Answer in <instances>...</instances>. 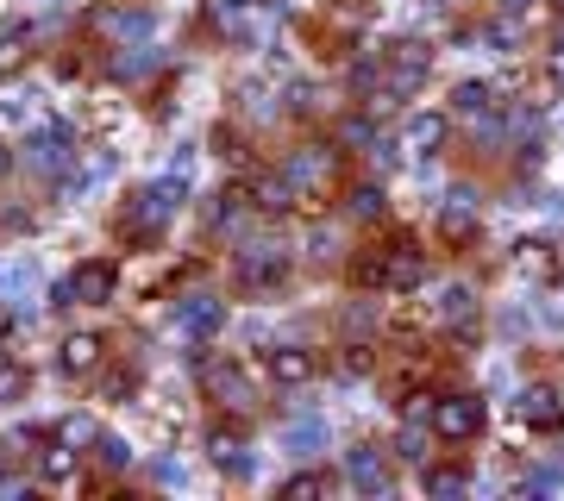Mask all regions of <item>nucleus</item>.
<instances>
[{
	"mask_svg": "<svg viewBox=\"0 0 564 501\" xmlns=\"http://www.w3.org/2000/svg\"><path fill=\"white\" fill-rule=\"evenodd\" d=\"M433 433L452 439V445L477 439V433H483V401H477V395H439V401H433Z\"/></svg>",
	"mask_w": 564,
	"mask_h": 501,
	"instance_id": "nucleus-2",
	"label": "nucleus"
},
{
	"mask_svg": "<svg viewBox=\"0 0 564 501\" xmlns=\"http://www.w3.org/2000/svg\"><path fill=\"white\" fill-rule=\"evenodd\" d=\"M282 176H289L295 188H308V195H320V188L339 176V157H333V151H320V145H308V151H289Z\"/></svg>",
	"mask_w": 564,
	"mask_h": 501,
	"instance_id": "nucleus-5",
	"label": "nucleus"
},
{
	"mask_svg": "<svg viewBox=\"0 0 564 501\" xmlns=\"http://www.w3.org/2000/svg\"><path fill=\"white\" fill-rule=\"evenodd\" d=\"M57 439H63V445H101L94 420H63V426H57Z\"/></svg>",
	"mask_w": 564,
	"mask_h": 501,
	"instance_id": "nucleus-28",
	"label": "nucleus"
},
{
	"mask_svg": "<svg viewBox=\"0 0 564 501\" xmlns=\"http://www.w3.org/2000/svg\"><path fill=\"white\" fill-rule=\"evenodd\" d=\"M176 326L188 332V339H214V332L226 326V301H214V295H188V301H176Z\"/></svg>",
	"mask_w": 564,
	"mask_h": 501,
	"instance_id": "nucleus-6",
	"label": "nucleus"
},
{
	"mask_svg": "<svg viewBox=\"0 0 564 501\" xmlns=\"http://www.w3.org/2000/svg\"><path fill=\"white\" fill-rule=\"evenodd\" d=\"M439 238H452V245H464V238H477V201L470 195H452L439 207Z\"/></svg>",
	"mask_w": 564,
	"mask_h": 501,
	"instance_id": "nucleus-12",
	"label": "nucleus"
},
{
	"mask_svg": "<svg viewBox=\"0 0 564 501\" xmlns=\"http://www.w3.org/2000/svg\"><path fill=\"white\" fill-rule=\"evenodd\" d=\"M351 220H376V213H383V188H351Z\"/></svg>",
	"mask_w": 564,
	"mask_h": 501,
	"instance_id": "nucleus-24",
	"label": "nucleus"
},
{
	"mask_svg": "<svg viewBox=\"0 0 564 501\" xmlns=\"http://www.w3.org/2000/svg\"><path fill=\"white\" fill-rule=\"evenodd\" d=\"M282 495H295V501H308V495H326V476L301 470V476H289V483H282Z\"/></svg>",
	"mask_w": 564,
	"mask_h": 501,
	"instance_id": "nucleus-27",
	"label": "nucleus"
},
{
	"mask_svg": "<svg viewBox=\"0 0 564 501\" xmlns=\"http://www.w3.org/2000/svg\"><path fill=\"white\" fill-rule=\"evenodd\" d=\"M63 7H88V0H63Z\"/></svg>",
	"mask_w": 564,
	"mask_h": 501,
	"instance_id": "nucleus-37",
	"label": "nucleus"
},
{
	"mask_svg": "<svg viewBox=\"0 0 564 501\" xmlns=\"http://www.w3.org/2000/svg\"><path fill=\"white\" fill-rule=\"evenodd\" d=\"M207 451H214V464H220V470L251 476V458H245V439H239V433H214V445H207Z\"/></svg>",
	"mask_w": 564,
	"mask_h": 501,
	"instance_id": "nucleus-17",
	"label": "nucleus"
},
{
	"mask_svg": "<svg viewBox=\"0 0 564 501\" xmlns=\"http://www.w3.org/2000/svg\"><path fill=\"white\" fill-rule=\"evenodd\" d=\"M239 201H245V195H220V207H207V226H214V232L232 226V220H239Z\"/></svg>",
	"mask_w": 564,
	"mask_h": 501,
	"instance_id": "nucleus-29",
	"label": "nucleus"
},
{
	"mask_svg": "<svg viewBox=\"0 0 564 501\" xmlns=\"http://www.w3.org/2000/svg\"><path fill=\"white\" fill-rule=\"evenodd\" d=\"M101 464H107V470H126V464H132V445H126V439H101Z\"/></svg>",
	"mask_w": 564,
	"mask_h": 501,
	"instance_id": "nucleus-30",
	"label": "nucleus"
},
{
	"mask_svg": "<svg viewBox=\"0 0 564 501\" xmlns=\"http://www.w3.org/2000/svg\"><path fill=\"white\" fill-rule=\"evenodd\" d=\"M251 207H264V213L295 207V182L289 176H264V182H257V195H251Z\"/></svg>",
	"mask_w": 564,
	"mask_h": 501,
	"instance_id": "nucleus-18",
	"label": "nucleus"
},
{
	"mask_svg": "<svg viewBox=\"0 0 564 501\" xmlns=\"http://www.w3.org/2000/svg\"><path fill=\"white\" fill-rule=\"evenodd\" d=\"M439 314L452 320V326H464L470 314H477V301H470V289H445V301H439Z\"/></svg>",
	"mask_w": 564,
	"mask_h": 501,
	"instance_id": "nucleus-23",
	"label": "nucleus"
},
{
	"mask_svg": "<svg viewBox=\"0 0 564 501\" xmlns=\"http://www.w3.org/2000/svg\"><path fill=\"white\" fill-rule=\"evenodd\" d=\"M339 370H345V376H364V370H370V345H345Z\"/></svg>",
	"mask_w": 564,
	"mask_h": 501,
	"instance_id": "nucleus-31",
	"label": "nucleus"
},
{
	"mask_svg": "<svg viewBox=\"0 0 564 501\" xmlns=\"http://www.w3.org/2000/svg\"><path fill=\"white\" fill-rule=\"evenodd\" d=\"M38 476H44V483H76V445H44L38 451Z\"/></svg>",
	"mask_w": 564,
	"mask_h": 501,
	"instance_id": "nucleus-16",
	"label": "nucleus"
},
{
	"mask_svg": "<svg viewBox=\"0 0 564 501\" xmlns=\"http://www.w3.org/2000/svg\"><path fill=\"white\" fill-rule=\"evenodd\" d=\"M427 489H433V495H458V489H464V476H458V470H433V476H427Z\"/></svg>",
	"mask_w": 564,
	"mask_h": 501,
	"instance_id": "nucleus-32",
	"label": "nucleus"
},
{
	"mask_svg": "<svg viewBox=\"0 0 564 501\" xmlns=\"http://www.w3.org/2000/svg\"><path fill=\"white\" fill-rule=\"evenodd\" d=\"M314 370H320V357L308 345H276L270 351V376L282 389H301V383H314Z\"/></svg>",
	"mask_w": 564,
	"mask_h": 501,
	"instance_id": "nucleus-8",
	"label": "nucleus"
},
{
	"mask_svg": "<svg viewBox=\"0 0 564 501\" xmlns=\"http://www.w3.org/2000/svg\"><path fill=\"white\" fill-rule=\"evenodd\" d=\"M282 270H289V264H282V251H270V245H245L239 251V282H245V289H276Z\"/></svg>",
	"mask_w": 564,
	"mask_h": 501,
	"instance_id": "nucleus-9",
	"label": "nucleus"
},
{
	"mask_svg": "<svg viewBox=\"0 0 564 501\" xmlns=\"http://www.w3.org/2000/svg\"><path fill=\"white\" fill-rule=\"evenodd\" d=\"M514 414H521L527 426H564V401H558L552 383H527L521 401H514Z\"/></svg>",
	"mask_w": 564,
	"mask_h": 501,
	"instance_id": "nucleus-11",
	"label": "nucleus"
},
{
	"mask_svg": "<svg viewBox=\"0 0 564 501\" xmlns=\"http://www.w3.org/2000/svg\"><path fill=\"white\" fill-rule=\"evenodd\" d=\"M151 69H157V51H151V44H132V51L113 57V76H151Z\"/></svg>",
	"mask_w": 564,
	"mask_h": 501,
	"instance_id": "nucleus-21",
	"label": "nucleus"
},
{
	"mask_svg": "<svg viewBox=\"0 0 564 501\" xmlns=\"http://www.w3.org/2000/svg\"><path fill=\"white\" fill-rule=\"evenodd\" d=\"M0 495H19V483H13V470H7V458H0Z\"/></svg>",
	"mask_w": 564,
	"mask_h": 501,
	"instance_id": "nucleus-34",
	"label": "nucleus"
},
{
	"mask_svg": "<svg viewBox=\"0 0 564 501\" xmlns=\"http://www.w3.org/2000/svg\"><path fill=\"white\" fill-rule=\"evenodd\" d=\"M26 51H32V32H7V38H0V69H19Z\"/></svg>",
	"mask_w": 564,
	"mask_h": 501,
	"instance_id": "nucleus-26",
	"label": "nucleus"
},
{
	"mask_svg": "<svg viewBox=\"0 0 564 501\" xmlns=\"http://www.w3.org/2000/svg\"><path fill=\"white\" fill-rule=\"evenodd\" d=\"M521 270H533V276H546V245H521Z\"/></svg>",
	"mask_w": 564,
	"mask_h": 501,
	"instance_id": "nucleus-33",
	"label": "nucleus"
},
{
	"mask_svg": "<svg viewBox=\"0 0 564 501\" xmlns=\"http://www.w3.org/2000/svg\"><path fill=\"white\" fill-rule=\"evenodd\" d=\"M414 282H427V251L389 245L383 251V289H414Z\"/></svg>",
	"mask_w": 564,
	"mask_h": 501,
	"instance_id": "nucleus-10",
	"label": "nucleus"
},
{
	"mask_svg": "<svg viewBox=\"0 0 564 501\" xmlns=\"http://www.w3.org/2000/svg\"><path fill=\"white\" fill-rule=\"evenodd\" d=\"M188 201V182L182 176H163V182H151V188H138V195L126 201V213H120V238L126 245H151V238L163 232V220Z\"/></svg>",
	"mask_w": 564,
	"mask_h": 501,
	"instance_id": "nucleus-1",
	"label": "nucleus"
},
{
	"mask_svg": "<svg viewBox=\"0 0 564 501\" xmlns=\"http://www.w3.org/2000/svg\"><path fill=\"white\" fill-rule=\"evenodd\" d=\"M282 439H289V451H320L326 445V420H295Z\"/></svg>",
	"mask_w": 564,
	"mask_h": 501,
	"instance_id": "nucleus-22",
	"label": "nucleus"
},
{
	"mask_svg": "<svg viewBox=\"0 0 564 501\" xmlns=\"http://www.w3.org/2000/svg\"><path fill=\"white\" fill-rule=\"evenodd\" d=\"M345 476H351V489L383 495V489H389V458H383L376 445H358V451H345Z\"/></svg>",
	"mask_w": 564,
	"mask_h": 501,
	"instance_id": "nucleus-7",
	"label": "nucleus"
},
{
	"mask_svg": "<svg viewBox=\"0 0 564 501\" xmlns=\"http://www.w3.org/2000/svg\"><path fill=\"white\" fill-rule=\"evenodd\" d=\"M433 7H445V0H433Z\"/></svg>",
	"mask_w": 564,
	"mask_h": 501,
	"instance_id": "nucleus-38",
	"label": "nucleus"
},
{
	"mask_svg": "<svg viewBox=\"0 0 564 501\" xmlns=\"http://www.w3.org/2000/svg\"><path fill=\"white\" fill-rule=\"evenodd\" d=\"M57 364L69 370V376H88L94 364H101V339H94V332H76V339H63V357Z\"/></svg>",
	"mask_w": 564,
	"mask_h": 501,
	"instance_id": "nucleus-15",
	"label": "nucleus"
},
{
	"mask_svg": "<svg viewBox=\"0 0 564 501\" xmlns=\"http://www.w3.org/2000/svg\"><path fill=\"white\" fill-rule=\"evenodd\" d=\"M533 7V0H502V13H527Z\"/></svg>",
	"mask_w": 564,
	"mask_h": 501,
	"instance_id": "nucleus-35",
	"label": "nucleus"
},
{
	"mask_svg": "<svg viewBox=\"0 0 564 501\" xmlns=\"http://www.w3.org/2000/svg\"><path fill=\"white\" fill-rule=\"evenodd\" d=\"M402 138H408V151H420V157H433V151L445 145V113H414Z\"/></svg>",
	"mask_w": 564,
	"mask_h": 501,
	"instance_id": "nucleus-14",
	"label": "nucleus"
},
{
	"mask_svg": "<svg viewBox=\"0 0 564 501\" xmlns=\"http://www.w3.org/2000/svg\"><path fill=\"white\" fill-rule=\"evenodd\" d=\"M207 383H214L220 408H239V414H245V408H257V389H251V383H245V376L232 370V364H226V370L214 364V370H207Z\"/></svg>",
	"mask_w": 564,
	"mask_h": 501,
	"instance_id": "nucleus-13",
	"label": "nucleus"
},
{
	"mask_svg": "<svg viewBox=\"0 0 564 501\" xmlns=\"http://www.w3.org/2000/svg\"><path fill=\"white\" fill-rule=\"evenodd\" d=\"M26 383H32V376H26V364H0V408L26 395Z\"/></svg>",
	"mask_w": 564,
	"mask_h": 501,
	"instance_id": "nucleus-25",
	"label": "nucleus"
},
{
	"mask_svg": "<svg viewBox=\"0 0 564 501\" xmlns=\"http://www.w3.org/2000/svg\"><path fill=\"white\" fill-rule=\"evenodd\" d=\"M7 163H13V157H7V151H0V176H7Z\"/></svg>",
	"mask_w": 564,
	"mask_h": 501,
	"instance_id": "nucleus-36",
	"label": "nucleus"
},
{
	"mask_svg": "<svg viewBox=\"0 0 564 501\" xmlns=\"http://www.w3.org/2000/svg\"><path fill=\"white\" fill-rule=\"evenodd\" d=\"M26 163L38 176H63L69 163H76V132H69V126H38L26 138Z\"/></svg>",
	"mask_w": 564,
	"mask_h": 501,
	"instance_id": "nucleus-3",
	"label": "nucleus"
},
{
	"mask_svg": "<svg viewBox=\"0 0 564 501\" xmlns=\"http://www.w3.org/2000/svg\"><path fill=\"white\" fill-rule=\"evenodd\" d=\"M69 289H76V301H82V307H107V301H113V289H120V264H113V257H88V264H76Z\"/></svg>",
	"mask_w": 564,
	"mask_h": 501,
	"instance_id": "nucleus-4",
	"label": "nucleus"
},
{
	"mask_svg": "<svg viewBox=\"0 0 564 501\" xmlns=\"http://www.w3.org/2000/svg\"><path fill=\"white\" fill-rule=\"evenodd\" d=\"M433 439H427V426H420V414L402 426V439H395V458H408V464H427L433 458V451H427Z\"/></svg>",
	"mask_w": 564,
	"mask_h": 501,
	"instance_id": "nucleus-19",
	"label": "nucleus"
},
{
	"mask_svg": "<svg viewBox=\"0 0 564 501\" xmlns=\"http://www.w3.org/2000/svg\"><path fill=\"white\" fill-rule=\"evenodd\" d=\"M452 107L470 113V119H483L489 107H496V101H489V82H458V88H452Z\"/></svg>",
	"mask_w": 564,
	"mask_h": 501,
	"instance_id": "nucleus-20",
	"label": "nucleus"
}]
</instances>
